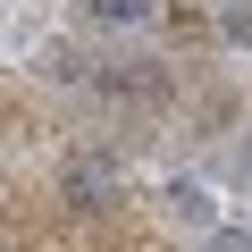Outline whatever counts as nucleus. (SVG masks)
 <instances>
[{"mask_svg":"<svg viewBox=\"0 0 252 252\" xmlns=\"http://www.w3.org/2000/svg\"><path fill=\"white\" fill-rule=\"evenodd\" d=\"M59 193H67V210H109V202H118V160H109V152H76Z\"/></svg>","mask_w":252,"mask_h":252,"instance_id":"obj_1","label":"nucleus"},{"mask_svg":"<svg viewBox=\"0 0 252 252\" xmlns=\"http://www.w3.org/2000/svg\"><path fill=\"white\" fill-rule=\"evenodd\" d=\"M219 9H252V0H219Z\"/></svg>","mask_w":252,"mask_h":252,"instance_id":"obj_4","label":"nucleus"},{"mask_svg":"<svg viewBox=\"0 0 252 252\" xmlns=\"http://www.w3.org/2000/svg\"><path fill=\"white\" fill-rule=\"evenodd\" d=\"M84 9H93L101 26H152V17H160V0H84Z\"/></svg>","mask_w":252,"mask_h":252,"instance_id":"obj_2","label":"nucleus"},{"mask_svg":"<svg viewBox=\"0 0 252 252\" xmlns=\"http://www.w3.org/2000/svg\"><path fill=\"white\" fill-rule=\"evenodd\" d=\"M168 210H177L185 227H210V193H202L193 177H177V185H168Z\"/></svg>","mask_w":252,"mask_h":252,"instance_id":"obj_3","label":"nucleus"}]
</instances>
